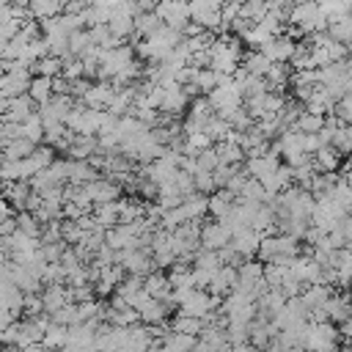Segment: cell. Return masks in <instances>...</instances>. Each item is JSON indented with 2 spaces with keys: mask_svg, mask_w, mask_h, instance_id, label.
Instances as JSON below:
<instances>
[{
  "mask_svg": "<svg viewBox=\"0 0 352 352\" xmlns=\"http://www.w3.org/2000/svg\"><path fill=\"white\" fill-rule=\"evenodd\" d=\"M341 338V330L333 322H311L308 324V338L302 349L311 352H336V344Z\"/></svg>",
  "mask_w": 352,
  "mask_h": 352,
  "instance_id": "cell-1",
  "label": "cell"
},
{
  "mask_svg": "<svg viewBox=\"0 0 352 352\" xmlns=\"http://www.w3.org/2000/svg\"><path fill=\"white\" fill-rule=\"evenodd\" d=\"M231 239H234V234L220 220H212V223H204L201 226V248L204 250L220 253V250H226L231 245Z\"/></svg>",
  "mask_w": 352,
  "mask_h": 352,
  "instance_id": "cell-2",
  "label": "cell"
},
{
  "mask_svg": "<svg viewBox=\"0 0 352 352\" xmlns=\"http://www.w3.org/2000/svg\"><path fill=\"white\" fill-rule=\"evenodd\" d=\"M190 104H192V99H190V94L184 91V85H165V91H162V104H160L162 116L173 118V116H179V113L190 110Z\"/></svg>",
  "mask_w": 352,
  "mask_h": 352,
  "instance_id": "cell-3",
  "label": "cell"
},
{
  "mask_svg": "<svg viewBox=\"0 0 352 352\" xmlns=\"http://www.w3.org/2000/svg\"><path fill=\"white\" fill-rule=\"evenodd\" d=\"M297 47H300V44H297L292 36H286V33H283V36L272 38L270 44H264L258 52H264L272 63H292V60H294V55H297Z\"/></svg>",
  "mask_w": 352,
  "mask_h": 352,
  "instance_id": "cell-4",
  "label": "cell"
},
{
  "mask_svg": "<svg viewBox=\"0 0 352 352\" xmlns=\"http://www.w3.org/2000/svg\"><path fill=\"white\" fill-rule=\"evenodd\" d=\"M3 121H11V124H25L33 113H38V110H33L36 107V102L25 94V96H16V99H8V102H3Z\"/></svg>",
  "mask_w": 352,
  "mask_h": 352,
  "instance_id": "cell-5",
  "label": "cell"
},
{
  "mask_svg": "<svg viewBox=\"0 0 352 352\" xmlns=\"http://www.w3.org/2000/svg\"><path fill=\"white\" fill-rule=\"evenodd\" d=\"M311 162H314V168H316L319 173H333V170L338 168V162H341V151H338L336 146H324V148H319V151L311 157Z\"/></svg>",
  "mask_w": 352,
  "mask_h": 352,
  "instance_id": "cell-6",
  "label": "cell"
},
{
  "mask_svg": "<svg viewBox=\"0 0 352 352\" xmlns=\"http://www.w3.org/2000/svg\"><path fill=\"white\" fill-rule=\"evenodd\" d=\"M28 96H30L38 107H41V104H47V102L55 96V80H50V77H33Z\"/></svg>",
  "mask_w": 352,
  "mask_h": 352,
  "instance_id": "cell-7",
  "label": "cell"
},
{
  "mask_svg": "<svg viewBox=\"0 0 352 352\" xmlns=\"http://www.w3.org/2000/svg\"><path fill=\"white\" fill-rule=\"evenodd\" d=\"M234 206H236V195H231L228 190H217L214 195H209V214H214L217 220L226 217Z\"/></svg>",
  "mask_w": 352,
  "mask_h": 352,
  "instance_id": "cell-8",
  "label": "cell"
},
{
  "mask_svg": "<svg viewBox=\"0 0 352 352\" xmlns=\"http://www.w3.org/2000/svg\"><path fill=\"white\" fill-rule=\"evenodd\" d=\"M36 148H38V146H36L33 140H28V138H19V140H14V143H6V146H3V151H6V162L28 160Z\"/></svg>",
  "mask_w": 352,
  "mask_h": 352,
  "instance_id": "cell-9",
  "label": "cell"
},
{
  "mask_svg": "<svg viewBox=\"0 0 352 352\" xmlns=\"http://www.w3.org/2000/svg\"><path fill=\"white\" fill-rule=\"evenodd\" d=\"M33 74H36V77H50V80H58V77L63 74V58H55V55L41 58V60L33 66Z\"/></svg>",
  "mask_w": 352,
  "mask_h": 352,
  "instance_id": "cell-10",
  "label": "cell"
},
{
  "mask_svg": "<svg viewBox=\"0 0 352 352\" xmlns=\"http://www.w3.org/2000/svg\"><path fill=\"white\" fill-rule=\"evenodd\" d=\"M204 327H206V322H201V319H192V316H176L173 319V333H182V336H201L204 333Z\"/></svg>",
  "mask_w": 352,
  "mask_h": 352,
  "instance_id": "cell-11",
  "label": "cell"
},
{
  "mask_svg": "<svg viewBox=\"0 0 352 352\" xmlns=\"http://www.w3.org/2000/svg\"><path fill=\"white\" fill-rule=\"evenodd\" d=\"M333 116H336V118H338L344 126H352V96H344V99L336 104Z\"/></svg>",
  "mask_w": 352,
  "mask_h": 352,
  "instance_id": "cell-12",
  "label": "cell"
},
{
  "mask_svg": "<svg viewBox=\"0 0 352 352\" xmlns=\"http://www.w3.org/2000/svg\"><path fill=\"white\" fill-rule=\"evenodd\" d=\"M341 336H344V338H352V319H346V322L341 324Z\"/></svg>",
  "mask_w": 352,
  "mask_h": 352,
  "instance_id": "cell-13",
  "label": "cell"
}]
</instances>
